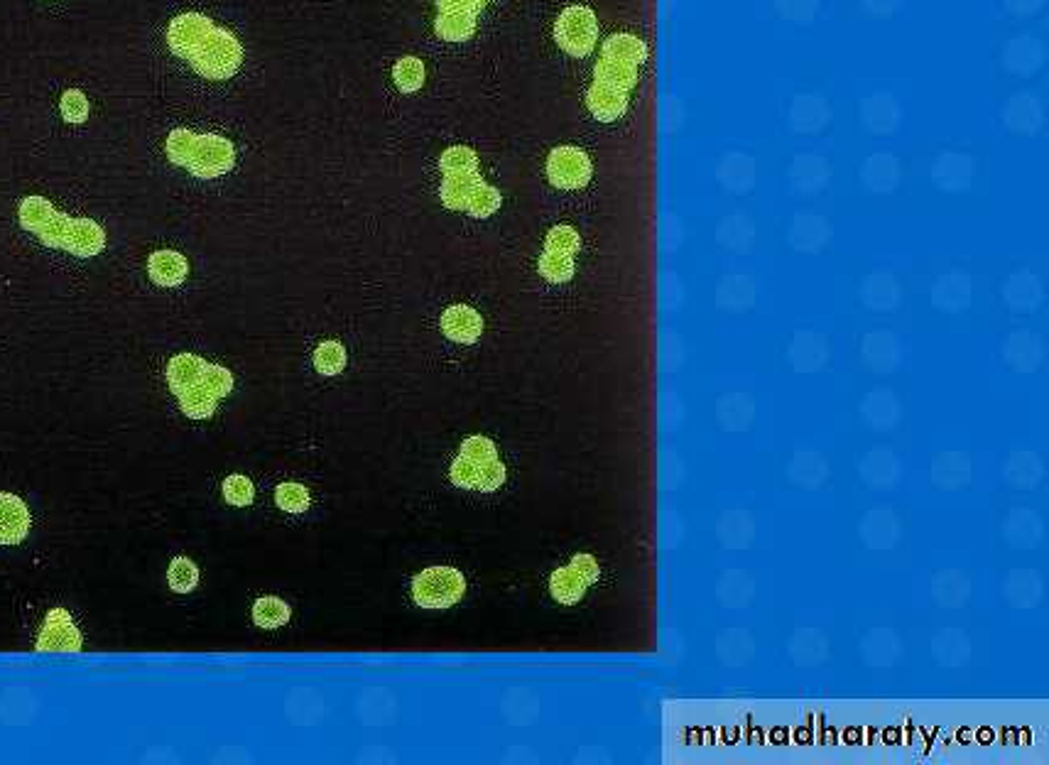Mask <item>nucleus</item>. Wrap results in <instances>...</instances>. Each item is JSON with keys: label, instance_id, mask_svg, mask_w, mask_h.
Returning <instances> with one entry per match:
<instances>
[{"label": "nucleus", "instance_id": "nucleus-26", "mask_svg": "<svg viewBox=\"0 0 1049 765\" xmlns=\"http://www.w3.org/2000/svg\"><path fill=\"white\" fill-rule=\"evenodd\" d=\"M167 582H170V587L175 589L177 594H189L199 582L197 564L187 560V557H177V560H172L170 569H167Z\"/></svg>", "mask_w": 1049, "mask_h": 765}, {"label": "nucleus", "instance_id": "nucleus-19", "mask_svg": "<svg viewBox=\"0 0 1049 765\" xmlns=\"http://www.w3.org/2000/svg\"><path fill=\"white\" fill-rule=\"evenodd\" d=\"M290 616V606L277 596H263L253 604V621L260 628H282L290 621Z\"/></svg>", "mask_w": 1049, "mask_h": 765}, {"label": "nucleus", "instance_id": "nucleus-7", "mask_svg": "<svg viewBox=\"0 0 1049 765\" xmlns=\"http://www.w3.org/2000/svg\"><path fill=\"white\" fill-rule=\"evenodd\" d=\"M591 170L594 167H591L589 155L574 145H559L547 157V177L559 189L584 187V184H589Z\"/></svg>", "mask_w": 1049, "mask_h": 765}, {"label": "nucleus", "instance_id": "nucleus-28", "mask_svg": "<svg viewBox=\"0 0 1049 765\" xmlns=\"http://www.w3.org/2000/svg\"><path fill=\"white\" fill-rule=\"evenodd\" d=\"M579 248H581V238H579V233L572 229V226H567V224L554 226V229L547 233L545 251L576 255L579 253Z\"/></svg>", "mask_w": 1049, "mask_h": 765}, {"label": "nucleus", "instance_id": "nucleus-4", "mask_svg": "<svg viewBox=\"0 0 1049 765\" xmlns=\"http://www.w3.org/2000/svg\"><path fill=\"white\" fill-rule=\"evenodd\" d=\"M554 40L572 57H586L599 40V20L586 5H569L554 23Z\"/></svg>", "mask_w": 1049, "mask_h": 765}, {"label": "nucleus", "instance_id": "nucleus-32", "mask_svg": "<svg viewBox=\"0 0 1049 765\" xmlns=\"http://www.w3.org/2000/svg\"><path fill=\"white\" fill-rule=\"evenodd\" d=\"M224 498L231 506H250L255 498V488L246 476L233 474L224 481Z\"/></svg>", "mask_w": 1049, "mask_h": 765}, {"label": "nucleus", "instance_id": "nucleus-13", "mask_svg": "<svg viewBox=\"0 0 1049 765\" xmlns=\"http://www.w3.org/2000/svg\"><path fill=\"white\" fill-rule=\"evenodd\" d=\"M204 368H206L204 358H199L194 354H179L172 358L170 366H167V383H170L172 393H177V398H179V395L187 393V390L201 385Z\"/></svg>", "mask_w": 1049, "mask_h": 765}, {"label": "nucleus", "instance_id": "nucleus-18", "mask_svg": "<svg viewBox=\"0 0 1049 765\" xmlns=\"http://www.w3.org/2000/svg\"><path fill=\"white\" fill-rule=\"evenodd\" d=\"M481 175L478 172H474V175H447L444 177L442 182V202L444 206H449V209H466V204H469V197L471 192H474V187L478 182H481Z\"/></svg>", "mask_w": 1049, "mask_h": 765}, {"label": "nucleus", "instance_id": "nucleus-3", "mask_svg": "<svg viewBox=\"0 0 1049 765\" xmlns=\"http://www.w3.org/2000/svg\"><path fill=\"white\" fill-rule=\"evenodd\" d=\"M464 594L466 579L454 567H429L412 579V599L422 609H449Z\"/></svg>", "mask_w": 1049, "mask_h": 765}, {"label": "nucleus", "instance_id": "nucleus-6", "mask_svg": "<svg viewBox=\"0 0 1049 765\" xmlns=\"http://www.w3.org/2000/svg\"><path fill=\"white\" fill-rule=\"evenodd\" d=\"M233 162H236V148H233L231 140L224 138V135L204 133L197 135V140H194L187 167L197 177L211 179L231 170Z\"/></svg>", "mask_w": 1049, "mask_h": 765}, {"label": "nucleus", "instance_id": "nucleus-34", "mask_svg": "<svg viewBox=\"0 0 1049 765\" xmlns=\"http://www.w3.org/2000/svg\"><path fill=\"white\" fill-rule=\"evenodd\" d=\"M461 457L476 461V464H488V461L498 459V452H496V444H493L491 439L481 437V434H474V437H469L464 444H461Z\"/></svg>", "mask_w": 1049, "mask_h": 765}, {"label": "nucleus", "instance_id": "nucleus-27", "mask_svg": "<svg viewBox=\"0 0 1049 765\" xmlns=\"http://www.w3.org/2000/svg\"><path fill=\"white\" fill-rule=\"evenodd\" d=\"M346 366V351L339 341H324L317 351H314V368L324 376H336V373L344 371Z\"/></svg>", "mask_w": 1049, "mask_h": 765}, {"label": "nucleus", "instance_id": "nucleus-9", "mask_svg": "<svg viewBox=\"0 0 1049 765\" xmlns=\"http://www.w3.org/2000/svg\"><path fill=\"white\" fill-rule=\"evenodd\" d=\"M211 30H214V20L206 18V15L182 13L167 27V42H170L172 52L189 57Z\"/></svg>", "mask_w": 1049, "mask_h": 765}, {"label": "nucleus", "instance_id": "nucleus-17", "mask_svg": "<svg viewBox=\"0 0 1049 765\" xmlns=\"http://www.w3.org/2000/svg\"><path fill=\"white\" fill-rule=\"evenodd\" d=\"M594 77L596 81H601V84L616 86V89H621V91H630L635 84H638V67H633V64H625V62H616V59L601 57V62L596 64Z\"/></svg>", "mask_w": 1049, "mask_h": 765}, {"label": "nucleus", "instance_id": "nucleus-21", "mask_svg": "<svg viewBox=\"0 0 1049 765\" xmlns=\"http://www.w3.org/2000/svg\"><path fill=\"white\" fill-rule=\"evenodd\" d=\"M439 167L444 175H474L478 172V157L466 145H451L439 157Z\"/></svg>", "mask_w": 1049, "mask_h": 765}, {"label": "nucleus", "instance_id": "nucleus-15", "mask_svg": "<svg viewBox=\"0 0 1049 765\" xmlns=\"http://www.w3.org/2000/svg\"><path fill=\"white\" fill-rule=\"evenodd\" d=\"M603 57L640 67V64L648 59V45H645L640 37L628 35V32H618V35L608 37V40L603 42Z\"/></svg>", "mask_w": 1049, "mask_h": 765}, {"label": "nucleus", "instance_id": "nucleus-16", "mask_svg": "<svg viewBox=\"0 0 1049 765\" xmlns=\"http://www.w3.org/2000/svg\"><path fill=\"white\" fill-rule=\"evenodd\" d=\"M434 30L442 40L464 42L474 35L476 15L464 13V10H439V18L434 23Z\"/></svg>", "mask_w": 1049, "mask_h": 765}, {"label": "nucleus", "instance_id": "nucleus-2", "mask_svg": "<svg viewBox=\"0 0 1049 765\" xmlns=\"http://www.w3.org/2000/svg\"><path fill=\"white\" fill-rule=\"evenodd\" d=\"M194 69L206 79H228L241 67L243 47L233 32L226 27H216L201 40V45L189 54Z\"/></svg>", "mask_w": 1049, "mask_h": 765}, {"label": "nucleus", "instance_id": "nucleus-33", "mask_svg": "<svg viewBox=\"0 0 1049 765\" xmlns=\"http://www.w3.org/2000/svg\"><path fill=\"white\" fill-rule=\"evenodd\" d=\"M59 108H62V116L67 118V121L81 123L89 116V99L84 96V91L67 89L62 94V101H59Z\"/></svg>", "mask_w": 1049, "mask_h": 765}, {"label": "nucleus", "instance_id": "nucleus-14", "mask_svg": "<svg viewBox=\"0 0 1049 765\" xmlns=\"http://www.w3.org/2000/svg\"><path fill=\"white\" fill-rule=\"evenodd\" d=\"M148 273L157 285L175 287L179 282H184L189 273V263L182 253L177 251H157L150 255L148 260Z\"/></svg>", "mask_w": 1049, "mask_h": 765}, {"label": "nucleus", "instance_id": "nucleus-1", "mask_svg": "<svg viewBox=\"0 0 1049 765\" xmlns=\"http://www.w3.org/2000/svg\"><path fill=\"white\" fill-rule=\"evenodd\" d=\"M37 233L47 246L64 248V251L81 255V258L99 255L106 246V233L94 219H84V216L72 219L59 211Z\"/></svg>", "mask_w": 1049, "mask_h": 765}, {"label": "nucleus", "instance_id": "nucleus-5", "mask_svg": "<svg viewBox=\"0 0 1049 765\" xmlns=\"http://www.w3.org/2000/svg\"><path fill=\"white\" fill-rule=\"evenodd\" d=\"M599 562L591 555H576L567 567L557 569L550 579V591L559 604H579L584 599L586 589L594 582H599Z\"/></svg>", "mask_w": 1049, "mask_h": 765}, {"label": "nucleus", "instance_id": "nucleus-31", "mask_svg": "<svg viewBox=\"0 0 1049 765\" xmlns=\"http://www.w3.org/2000/svg\"><path fill=\"white\" fill-rule=\"evenodd\" d=\"M201 385H204V388L209 390L216 400H219V398H226V395L233 390V376H231V371H226L224 366H211V363H206Z\"/></svg>", "mask_w": 1049, "mask_h": 765}, {"label": "nucleus", "instance_id": "nucleus-12", "mask_svg": "<svg viewBox=\"0 0 1049 765\" xmlns=\"http://www.w3.org/2000/svg\"><path fill=\"white\" fill-rule=\"evenodd\" d=\"M586 106L599 121H618L625 113V108H628V91L594 81L589 94H586Z\"/></svg>", "mask_w": 1049, "mask_h": 765}, {"label": "nucleus", "instance_id": "nucleus-22", "mask_svg": "<svg viewBox=\"0 0 1049 765\" xmlns=\"http://www.w3.org/2000/svg\"><path fill=\"white\" fill-rule=\"evenodd\" d=\"M393 79L395 84H398V89L412 94V91L422 89V84H425V64L417 57H402L395 62Z\"/></svg>", "mask_w": 1049, "mask_h": 765}, {"label": "nucleus", "instance_id": "nucleus-37", "mask_svg": "<svg viewBox=\"0 0 1049 765\" xmlns=\"http://www.w3.org/2000/svg\"><path fill=\"white\" fill-rule=\"evenodd\" d=\"M488 0H437L439 10H464V13H478Z\"/></svg>", "mask_w": 1049, "mask_h": 765}, {"label": "nucleus", "instance_id": "nucleus-29", "mask_svg": "<svg viewBox=\"0 0 1049 765\" xmlns=\"http://www.w3.org/2000/svg\"><path fill=\"white\" fill-rule=\"evenodd\" d=\"M275 503L287 513H304L309 508V491L300 484H282L275 491Z\"/></svg>", "mask_w": 1049, "mask_h": 765}, {"label": "nucleus", "instance_id": "nucleus-10", "mask_svg": "<svg viewBox=\"0 0 1049 765\" xmlns=\"http://www.w3.org/2000/svg\"><path fill=\"white\" fill-rule=\"evenodd\" d=\"M30 530V510L15 493H0V545H20Z\"/></svg>", "mask_w": 1049, "mask_h": 765}, {"label": "nucleus", "instance_id": "nucleus-24", "mask_svg": "<svg viewBox=\"0 0 1049 765\" xmlns=\"http://www.w3.org/2000/svg\"><path fill=\"white\" fill-rule=\"evenodd\" d=\"M498 209H500V192L496 187H491V184L481 179V182L474 187V192H471L466 211H469L471 216H476V219H486V216L496 214Z\"/></svg>", "mask_w": 1049, "mask_h": 765}, {"label": "nucleus", "instance_id": "nucleus-8", "mask_svg": "<svg viewBox=\"0 0 1049 765\" xmlns=\"http://www.w3.org/2000/svg\"><path fill=\"white\" fill-rule=\"evenodd\" d=\"M37 650L42 653H79L81 633L64 609H52L47 613L45 626L37 638Z\"/></svg>", "mask_w": 1049, "mask_h": 765}, {"label": "nucleus", "instance_id": "nucleus-11", "mask_svg": "<svg viewBox=\"0 0 1049 765\" xmlns=\"http://www.w3.org/2000/svg\"><path fill=\"white\" fill-rule=\"evenodd\" d=\"M442 332L459 344H474L483 332V319L476 309L454 305L442 314Z\"/></svg>", "mask_w": 1049, "mask_h": 765}, {"label": "nucleus", "instance_id": "nucleus-20", "mask_svg": "<svg viewBox=\"0 0 1049 765\" xmlns=\"http://www.w3.org/2000/svg\"><path fill=\"white\" fill-rule=\"evenodd\" d=\"M54 214H57V209H54V204L45 197H25L23 202H20V209H18L20 224H23L27 231H35V233L40 231Z\"/></svg>", "mask_w": 1049, "mask_h": 765}, {"label": "nucleus", "instance_id": "nucleus-35", "mask_svg": "<svg viewBox=\"0 0 1049 765\" xmlns=\"http://www.w3.org/2000/svg\"><path fill=\"white\" fill-rule=\"evenodd\" d=\"M449 476L459 488H478V479H481V464H476V461L461 457L459 454V459L451 464Z\"/></svg>", "mask_w": 1049, "mask_h": 765}, {"label": "nucleus", "instance_id": "nucleus-23", "mask_svg": "<svg viewBox=\"0 0 1049 765\" xmlns=\"http://www.w3.org/2000/svg\"><path fill=\"white\" fill-rule=\"evenodd\" d=\"M179 405H182V412L187 417H194V420H206V417H211V412L216 410V398L204 388V385H197V388H192V390H187V393L179 395Z\"/></svg>", "mask_w": 1049, "mask_h": 765}, {"label": "nucleus", "instance_id": "nucleus-30", "mask_svg": "<svg viewBox=\"0 0 1049 765\" xmlns=\"http://www.w3.org/2000/svg\"><path fill=\"white\" fill-rule=\"evenodd\" d=\"M194 140H197V133L189 128H175L170 133V138H167V155H170L172 162H177V165H187L189 160V153H192L194 148Z\"/></svg>", "mask_w": 1049, "mask_h": 765}, {"label": "nucleus", "instance_id": "nucleus-25", "mask_svg": "<svg viewBox=\"0 0 1049 765\" xmlns=\"http://www.w3.org/2000/svg\"><path fill=\"white\" fill-rule=\"evenodd\" d=\"M540 275L550 282H567L574 275V255L545 251L540 255Z\"/></svg>", "mask_w": 1049, "mask_h": 765}, {"label": "nucleus", "instance_id": "nucleus-36", "mask_svg": "<svg viewBox=\"0 0 1049 765\" xmlns=\"http://www.w3.org/2000/svg\"><path fill=\"white\" fill-rule=\"evenodd\" d=\"M505 481V466L498 459L481 464V479H478V491H498Z\"/></svg>", "mask_w": 1049, "mask_h": 765}]
</instances>
